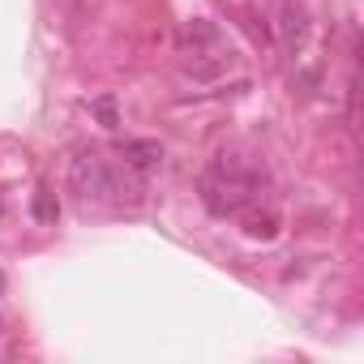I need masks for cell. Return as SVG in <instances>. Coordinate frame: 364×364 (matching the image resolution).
<instances>
[{"label":"cell","instance_id":"5","mask_svg":"<svg viewBox=\"0 0 364 364\" xmlns=\"http://www.w3.org/2000/svg\"><path fill=\"white\" fill-rule=\"evenodd\" d=\"M245 232H249L253 240H274V236H279V215H274V210H257V215L245 219Z\"/></svg>","mask_w":364,"mask_h":364},{"label":"cell","instance_id":"7","mask_svg":"<svg viewBox=\"0 0 364 364\" xmlns=\"http://www.w3.org/2000/svg\"><path fill=\"white\" fill-rule=\"evenodd\" d=\"M95 112L103 116V124H107V129H116V107H112V99H99V103H95Z\"/></svg>","mask_w":364,"mask_h":364},{"label":"cell","instance_id":"3","mask_svg":"<svg viewBox=\"0 0 364 364\" xmlns=\"http://www.w3.org/2000/svg\"><path fill=\"white\" fill-rule=\"evenodd\" d=\"M274 35H279V48L283 52H296L309 35V14L296 5V0H283L279 5V18H274Z\"/></svg>","mask_w":364,"mask_h":364},{"label":"cell","instance_id":"4","mask_svg":"<svg viewBox=\"0 0 364 364\" xmlns=\"http://www.w3.org/2000/svg\"><path fill=\"white\" fill-rule=\"evenodd\" d=\"M120 154H124V163H129L133 171H150V167L163 163V146H159V141H124Z\"/></svg>","mask_w":364,"mask_h":364},{"label":"cell","instance_id":"2","mask_svg":"<svg viewBox=\"0 0 364 364\" xmlns=\"http://www.w3.org/2000/svg\"><path fill=\"white\" fill-rule=\"evenodd\" d=\"M69 189L77 193V202H112L120 193V180L107 167V159L99 154H77L69 163Z\"/></svg>","mask_w":364,"mask_h":364},{"label":"cell","instance_id":"6","mask_svg":"<svg viewBox=\"0 0 364 364\" xmlns=\"http://www.w3.org/2000/svg\"><path fill=\"white\" fill-rule=\"evenodd\" d=\"M35 219H39V223H56V219H60V206H56L52 189H39V193H35Z\"/></svg>","mask_w":364,"mask_h":364},{"label":"cell","instance_id":"1","mask_svg":"<svg viewBox=\"0 0 364 364\" xmlns=\"http://www.w3.org/2000/svg\"><path fill=\"white\" fill-rule=\"evenodd\" d=\"M262 189V176L240 159V154H215L210 167L202 171V202L210 215L228 219V215H240Z\"/></svg>","mask_w":364,"mask_h":364}]
</instances>
